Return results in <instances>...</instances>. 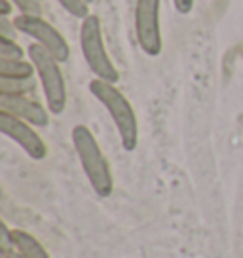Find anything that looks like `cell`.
<instances>
[{
	"mask_svg": "<svg viewBox=\"0 0 243 258\" xmlns=\"http://www.w3.org/2000/svg\"><path fill=\"white\" fill-rule=\"evenodd\" d=\"M74 152L80 160V165L84 169V175L88 178L89 186L99 198H108L114 192V177L110 171V163L103 154L95 135L91 129L84 123L74 125L71 131Z\"/></svg>",
	"mask_w": 243,
	"mask_h": 258,
	"instance_id": "obj_1",
	"label": "cell"
},
{
	"mask_svg": "<svg viewBox=\"0 0 243 258\" xmlns=\"http://www.w3.org/2000/svg\"><path fill=\"white\" fill-rule=\"evenodd\" d=\"M89 91L105 106L106 112L110 114L114 127L120 137L122 148L126 152H133L139 145V120L128 97L116 88V84L99 80V78H93L89 82Z\"/></svg>",
	"mask_w": 243,
	"mask_h": 258,
	"instance_id": "obj_2",
	"label": "cell"
},
{
	"mask_svg": "<svg viewBox=\"0 0 243 258\" xmlns=\"http://www.w3.org/2000/svg\"><path fill=\"white\" fill-rule=\"evenodd\" d=\"M27 55L36 69V76L46 97L48 110L55 116L63 114L67 108V84L65 76L61 73V63L38 44H31L27 49Z\"/></svg>",
	"mask_w": 243,
	"mask_h": 258,
	"instance_id": "obj_3",
	"label": "cell"
},
{
	"mask_svg": "<svg viewBox=\"0 0 243 258\" xmlns=\"http://www.w3.org/2000/svg\"><path fill=\"white\" fill-rule=\"evenodd\" d=\"M80 48L82 55L86 59V64H88L89 71L95 74V78L110 82V84H118L120 73L114 67L112 59L106 51L101 21H99V17L95 14H89L86 19H82Z\"/></svg>",
	"mask_w": 243,
	"mask_h": 258,
	"instance_id": "obj_4",
	"label": "cell"
},
{
	"mask_svg": "<svg viewBox=\"0 0 243 258\" xmlns=\"http://www.w3.org/2000/svg\"><path fill=\"white\" fill-rule=\"evenodd\" d=\"M14 19H16V25L21 34L33 38L34 44L48 49L59 63L69 61L71 46H69L65 36L57 31L49 21H46L42 16H29V14H19Z\"/></svg>",
	"mask_w": 243,
	"mask_h": 258,
	"instance_id": "obj_5",
	"label": "cell"
},
{
	"mask_svg": "<svg viewBox=\"0 0 243 258\" xmlns=\"http://www.w3.org/2000/svg\"><path fill=\"white\" fill-rule=\"evenodd\" d=\"M162 0H137L135 4V34L141 49L146 55L162 53V25H160Z\"/></svg>",
	"mask_w": 243,
	"mask_h": 258,
	"instance_id": "obj_6",
	"label": "cell"
},
{
	"mask_svg": "<svg viewBox=\"0 0 243 258\" xmlns=\"http://www.w3.org/2000/svg\"><path fill=\"white\" fill-rule=\"evenodd\" d=\"M0 131L12 139L16 145L23 148V152L31 158V160L40 161L48 156V145L44 143V139L36 133L34 125L27 123V121L16 118L14 114L0 110Z\"/></svg>",
	"mask_w": 243,
	"mask_h": 258,
	"instance_id": "obj_7",
	"label": "cell"
},
{
	"mask_svg": "<svg viewBox=\"0 0 243 258\" xmlns=\"http://www.w3.org/2000/svg\"><path fill=\"white\" fill-rule=\"evenodd\" d=\"M0 110L14 114L19 120L34 127H48L49 110L42 103L29 99L27 95H0Z\"/></svg>",
	"mask_w": 243,
	"mask_h": 258,
	"instance_id": "obj_8",
	"label": "cell"
},
{
	"mask_svg": "<svg viewBox=\"0 0 243 258\" xmlns=\"http://www.w3.org/2000/svg\"><path fill=\"white\" fill-rule=\"evenodd\" d=\"M10 243L23 258H51L46 247L25 230H10Z\"/></svg>",
	"mask_w": 243,
	"mask_h": 258,
	"instance_id": "obj_9",
	"label": "cell"
},
{
	"mask_svg": "<svg viewBox=\"0 0 243 258\" xmlns=\"http://www.w3.org/2000/svg\"><path fill=\"white\" fill-rule=\"evenodd\" d=\"M36 69L27 59H0V78L8 80H25L33 78Z\"/></svg>",
	"mask_w": 243,
	"mask_h": 258,
	"instance_id": "obj_10",
	"label": "cell"
},
{
	"mask_svg": "<svg viewBox=\"0 0 243 258\" xmlns=\"http://www.w3.org/2000/svg\"><path fill=\"white\" fill-rule=\"evenodd\" d=\"M34 88H36L34 78H25V80L0 78V95H27L33 93Z\"/></svg>",
	"mask_w": 243,
	"mask_h": 258,
	"instance_id": "obj_11",
	"label": "cell"
},
{
	"mask_svg": "<svg viewBox=\"0 0 243 258\" xmlns=\"http://www.w3.org/2000/svg\"><path fill=\"white\" fill-rule=\"evenodd\" d=\"M57 2L67 14H71L76 19H86L89 16V4L86 0H57Z\"/></svg>",
	"mask_w": 243,
	"mask_h": 258,
	"instance_id": "obj_12",
	"label": "cell"
},
{
	"mask_svg": "<svg viewBox=\"0 0 243 258\" xmlns=\"http://www.w3.org/2000/svg\"><path fill=\"white\" fill-rule=\"evenodd\" d=\"M0 59H25V51L17 40L0 38Z\"/></svg>",
	"mask_w": 243,
	"mask_h": 258,
	"instance_id": "obj_13",
	"label": "cell"
},
{
	"mask_svg": "<svg viewBox=\"0 0 243 258\" xmlns=\"http://www.w3.org/2000/svg\"><path fill=\"white\" fill-rule=\"evenodd\" d=\"M14 6L19 10V14L29 16H42V2L44 0H12Z\"/></svg>",
	"mask_w": 243,
	"mask_h": 258,
	"instance_id": "obj_14",
	"label": "cell"
},
{
	"mask_svg": "<svg viewBox=\"0 0 243 258\" xmlns=\"http://www.w3.org/2000/svg\"><path fill=\"white\" fill-rule=\"evenodd\" d=\"M17 29L16 19H10V17H0V38H10V40H16L17 38Z\"/></svg>",
	"mask_w": 243,
	"mask_h": 258,
	"instance_id": "obj_15",
	"label": "cell"
},
{
	"mask_svg": "<svg viewBox=\"0 0 243 258\" xmlns=\"http://www.w3.org/2000/svg\"><path fill=\"white\" fill-rule=\"evenodd\" d=\"M194 2L196 0H173L175 10H177L178 14H183V16H188L194 10Z\"/></svg>",
	"mask_w": 243,
	"mask_h": 258,
	"instance_id": "obj_16",
	"label": "cell"
},
{
	"mask_svg": "<svg viewBox=\"0 0 243 258\" xmlns=\"http://www.w3.org/2000/svg\"><path fill=\"white\" fill-rule=\"evenodd\" d=\"M16 8L12 0H0V17H10L12 10Z\"/></svg>",
	"mask_w": 243,
	"mask_h": 258,
	"instance_id": "obj_17",
	"label": "cell"
},
{
	"mask_svg": "<svg viewBox=\"0 0 243 258\" xmlns=\"http://www.w3.org/2000/svg\"><path fill=\"white\" fill-rule=\"evenodd\" d=\"M2 256H4V258H23V256H21V254H19V252H17L16 249H14V250H10V249H2Z\"/></svg>",
	"mask_w": 243,
	"mask_h": 258,
	"instance_id": "obj_18",
	"label": "cell"
},
{
	"mask_svg": "<svg viewBox=\"0 0 243 258\" xmlns=\"http://www.w3.org/2000/svg\"><path fill=\"white\" fill-rule=\"evenodd\" d=\"M86 2H88V4H91V2H95V0H86Z\"/></svg>",
	"mask_w": 243,
	"mask_h": 258,
	"instance_id": "obj_19",
	"label": "cell"
}]
</instances>
